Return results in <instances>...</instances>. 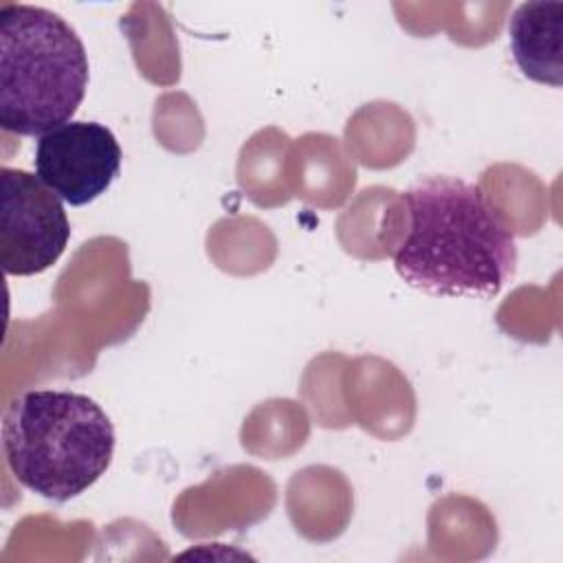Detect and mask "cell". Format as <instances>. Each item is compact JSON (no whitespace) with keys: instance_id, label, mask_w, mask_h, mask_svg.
Listing matches in <instances>:
<instances>
[{"instance_id":"obj_1","label":"cell","mask_w":563,"mask_h":563,"mask_svg":"<svg viewBox=\"0 0 563 563\" xmlns=\"http://www.w3.org/2000/svg\"><path fill=\"white\" fill-rule=\"evenodd\" d=\"M394 268L405 284L438 297H495L515 275L517 242L484 189L457 176L418 178Z\"/></svg>"},{"instance_id":"obj_2","label":"cell","mask_w":563,"mask_h":563,"mask_svg":"<svg viewBox=\"0 0 563 563\" xmlns=\"http://www.w3.org/2000/svg\"><path fill=\"white\" fill-rule=\"evenodd\" d=\"M114 427L86 394L29 389L2 416V451L31 493L64 504L88 490L114 455Z\"/></svg>"},{"instance_id":"obj_3","label":"cell","mask_w":563,"mask_h":563,"mask_svg":"<svg viewBox=\"0 0 563 563\" xmlns=\"http://www.w3.org/2000/svg\"><path fill=\"white\" fill-rule=\"evenodd\" d=\"M88 55L77 31L35 4H0V125L42 136L73 121L88 88Z\"/></svg>"},{"instance_id":"obj_4","label":"cell","mask_w":563,"mask_h":563,"mask_svg":"<svg viewBox=\"0 0 563 563\" xmlns=\"http://www.w3.org/2000/svg\"><path fill=\"white\" fill-rule=\"evenodd\" d=\"M0 185L2 271L15 277L40 275L62 257L70 238L62 198L24 169L2 167Z\"/></svg>"},{"instance_id":"obj_5","label":"cell","mask_w":563,"mask_h":563,"mask_svg":"<svg viewBox=\"0 0 563 563\" xmlns=\"http://www.w3.org/2000/svg\"><path fill=\"white\" fill-rule=\"evenodd\" d=\"M121 147L110 128L70 121L37 139L35 176L70 207L97 200L121 172Z\"/></svg>"},{"instance_id":"obj_6","label":"cell","mask_w":563,"mask_h":563,"mask_svg":"<svg viewBox=\"0 0 563 563\" xmlns=\"http://www.w3.org/2000/svg\"><path fill=\"white\" fill-rule=\"evenodd\" d=\"M510 51L519 70L539 84L563 81V2H523L508 24Z\"/></svg>"}]
</instances>
